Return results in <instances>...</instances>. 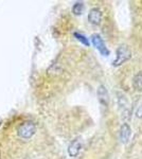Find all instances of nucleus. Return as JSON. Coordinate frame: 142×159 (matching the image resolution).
<instances>
[{
    "label": "nucleus",
    "mask_w": 142,
    "mask_h": 159,
    "mask_svg": "<svg viewBox=\"0 0 142 159\" xmlns=\"http://www.w3.org/2000/svg\"><path fill=\"white\" fill-rule=\"evenodd\" d=\"M36 133V125L34 122L32 121H27L24 122L22 124H20L17 129V135L20 139L24 140H29L34 136Z\"/></svg>",
    "instance_id": "1"
},
{
    "label": "nucleus",
    "mask_w": 142,
    "mask_h": 159,
    "mask_svg": "<svg viewBox=\"0 0 142 159\" xmlns=\"http://www.w3.org/2000/svg\"><path fill=\"white\" fill-rule=\"evenodd\" d=\"M131 57V51L126 45H122L117 49L116 52V60L112 61L113 66H120L127 61Z\"/></svg>",
    "instance_id": "2"
},
{
    "label": "nucleus",
    "mask_w": 142,
    "mask_h": 159,
    "mask_svg": "<svg viewBox=\"0 0 142 159\" xmlns=\"http://www.w3.org/2000/svg\"><path fill=\"white\" fill-rule=\"evenodd\" d=\"M91 42H92L94 46L95 47V49L99 51L101 54L104 55V56L109 55V51H108L106 46H105L104 42H103L102 37H101L99 34H94V35H92V36H91Z\"/></svg>",
    "instance_id": "3"
},
{
    "label": "nucleus",
    "mask_w": 142,
    "mask_h": 159,
    "mask_svg": "<svg viewBox=\"0 0 142 159\" xmlns=\"http://www.w3.org/2000/svg\"><path fill=\"white\" fill-rule=\"evenodd\" d=\"M82 147H83V141H82V139L80 137L76 138L68 147L69 156H70V157H76V156H77V154L80 153Z\"/></svg>",
    "instance_id": "4"
},
{
    "label": "nucleus",
    "mask_w": 142,
    "mask_h": 159,
    "mask_svg": "<svg viewBox=\"0 0 142 159\" xmlns=\"http://www.w3.org/2000/svg\"><path fill=\"white\" fill-rule=\"evenodd\" d=\"M88 20L91 25H100L101 21H102V12H101L99 9H97V7L91 9L88 14Z\"/></svg>",
    "instance_id": "5"
},
{
    "label": "nucleus",
    "mask_w": 142,
    "mask_h": 159,
    "mask_svg": "<svg viewBox=\"0 0 142 159\" xmlns=\"http://www.w3.org/2000/svg\"><path fill=\"white\" fill-rule=\"evenodd\" d=\"M131 135V126L127 124V123H123L122 126L120 129V140L123 144H126V143L130 141Z\"/></svg>",
    "instance_id": "6"
},
{
    "label": "nucleus",
    "mask_w": 142,
    "mask_h": 159,
    "mask_svg": "<svg viewBox=\"0 0 142 159\" xmlns=\"http://www.w3.org/2000/svg\"><path fill=\"white\" fill-rule=\"evenodd\" d=\"M98 97H99L101 103L107 106L108 103H109V93H108L107 88L104 85H101L98 89Z\"/></svg>",
    "instance_id": "7"
},
{
    "label": "nucleus",
    "mask_w": 142,
    "mask_h": 159,
    "mask_svg": "<svg viewBox=\"0 0 142 159\" xmlns=\"http://www.w3.org/2000/svg\"><path fill=\"white\" fill-rule=\"evenodd\" d=\"M118 101L120 107H123L122 112H128V102L126 100V97L123 93L118 92Z\"/></svg>",
    "instance_id": "8"
},
{
    "label": "nucleus",
    "mask_w": 142,
    "mask_h": 159,
    "mask_svg": "<svg viewBox=\"0 0 142 159\" xmlns=\"http://www.w3.org/2000/svg\"><path fill=\"white\" fill-rule=\"evenodd\" d=\"M133 85L137 90H142V71L137 73L133 79Z\"/></svg>",
    "instance_id": "9"
},
{
    "label": "nucleus",
    "mask_w": 142,
    "mask_h": 159,
    "mask_svg": "<svg viewBox=\"0 0 142 159\" xmlns=\"http://www.w3.org/2000/svg\"><path fill=\"white\" fill-rule=\"evenodd\" d=\"M84 11V4L83 2H76V4L72 7V12L76 15H81Z\"/></svg>",
    "instance_id": "10"
},
{
    "label": "nucleus",
    "mask_w": 142,
    "mask_h": 159,
    "mask_svg": "<svg viewBox=\"0 0 142 159\" xmlns=\"http://www.w3.org/2000/svg\"><path fill=\"white\" fill-rule=\"evenodd\" d=\"M74 36L76 37V39H77V40H80V42L83 43V45L87 46V47H89L90 43H89L88 38H87L86 36H84L83 34H80V33H74Z\"/></svg>",
    "instance_id": "11"
},
{
    "label": "nucleus",
    "mask_w": 142,
    "mask_h": 159,
    "mask_svg": "<svg viewBox=\"0 0 142 159\" xmlns=\"http://www.w3.org/2000/svg\"><path fill=\"white\" fill-rule=\"evenodd\" d=\"M136 117L139 119H142V101L141 103L138 105V108L136 110Z\"/></svg>",
    "instance_id": "12"
},
{
    "label": "nucleus",
    "mask_w": 142,
    "mask_h": 159,
    "mask_svg": "<svg viewBox=\"0 0 142 159\" xmlns=\"http://www.w3.org/2000/svg\"><path fill=\"white\" fill-rule=\"evenodd\" d=\"M0 124H1V121H0Z\"/></svg>",
    "instance_id": "13"
}]
</instances>
